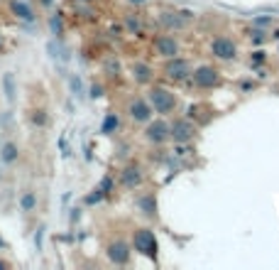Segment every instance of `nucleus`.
<instances>
[{"mask_svg": "<svg viewBox=\"0 0 279 270\" xmlns=\"http://www.w3.org/2000/svg\"><path fill=\"white\" fill-rule=\"evenodd\" d=\"M132 251H137L140 256H147L152 263H159V243H157V236H154L152 228H135L132 233Z\"/></svg>", "mask_w": 279, "mask_h": 270, "instance_id": "nucleus-1", "label": "nucleus"}, {"mask_svg": "<svg viewBox=\"0 0 279 270\" xmlns=\"http://www.w3.org/2000/svg\"><path fill=\"white\" fill-rule=\"evenodd\" d=\"M147 101L154 108V113L159 115L174 113V108H177V94L171 88H167V86H152L150 94H147Z\"/></svg>", "mask_w": 279, "mask_h": 270, "instance_id": "nucleus-2", "label": "nucleus"}, {"mask_svg": "<svg viewBox=\"0 0 279 270\" xmlns=\"http://www.w3.org/2000/svg\"><path fill=\"white\" fill-rule=\"evenodd\" d=\"M191 62L184 57H169L164 59V64H162V74L167 76L169 81H186V79H191Z\"/></svg>", "mask_w": 279, "mask_h": 270, "instance_id": "nucleus-3", "label": "nucleus"}, {"mask_svg": "<svg viewBox=\"0 0 279 270\" xmlns=\"http://www.w3.org/2000/svg\"><path fill=\"white\" fill-rule=\"evenodd\" d=\"M145 140L150 145H164L171 140V128L164 118H152L145 123Z\"/></svg>", "mask_w": 279, "mask_h": 270, "instance_id": "nucleus-4", "label": "nucleus"}, {"mask_svg": "<svg viewBox=\"0 0 279 270\" xmlns=\"http://www.w3.org/2000/svg\"><path fill=\"white\" fill-rule=\"evenodd\" d=\"M211 54L218 59V62H235L237 59L235 40L228 37V35H218V37H213V42H211Z\"/></svg>", "mask_w": 279, "mask_h": 270, "instance_id": "nucleus-5", "label": "nucleus"}, {"mask_svg": "<svg viewBox=\"0 0 279 270\" xmlns=\"http://www.w3.org/2000/svg\"><path fill=\"white\" fill-rule=\"evenodd\" d=\"M157 20H159V25L164 29H186V25L194 20V13L191 10H162V13L157 15Z\"/></svg>", "mask_w": 279, "mask_h": 270, "instance_id": "nucleus-6", "label": "nucleus"}, {"mask_svg": "<svg viewBox=\"0 0 279 270\" xmlns=\"http://www.w3.org/2000/svg\"><path fill=\"white\" fill-rule=\"evenodd\" d=\"M191 79H194V84L201 91H211V88H216L221 84V71L216 67H211V64H201V67H196L191 71Z\"/></svg>", "mask_w": 279, "mask_h": 270, "instance_id": "nucleus-7", "label": "nucleus"}, {"mask_svg": "<svg viewBox=\"0 0 279 270\" xmlns=\"http://www.w3.org/2000/svg\"><path fill=\"white\" fill-rule=\"evenodd\" d=\"M127 115H130V121H132V123L145 126L147 121H152L154 108L150 106V101L145 99V96H135V99L127 103Z\"/></svg>", "mask_w": 279, "mask_h": 270, "instance_id": "nucleus-8", "label": "nucleus"}, {"mask_svg": "<svg viewBox=\"0 0 279 270\" xmlns=\"http://www.w3.org/2000/svg\"><path fill=\"white\" fill-rule=\"evenodd\" d=\"M152 49H154V54H157V57L169 59V57H177V54H179L182 44H179V40H177L174 35H164V32H162V35H157V37H154Z\"/></svg>", "mask_w": 279, "mask_h": 270, "instance_id": "nucleus-9", "label": "nucleus"}, {"mask_svg": "<svg viewBox=\"0 0 279 270\" xmlns=\"http://www.w3.org/2000/svg\"><path fill=\"white\" fill-rule=\"evenodd\" d=\"M169 128L174 142H191L196 138V126L191 118H177L174 123H169Z\"/></svg>", "mask_w": 279, "mask_h": 270, "instance_id": "nucleus-10", "label": "nucleus"}, {"mask_svg": "<svg viewBox=\"0 0 279 270\" xmlns=\"http://www.w3.org/2000/svg\"><path fill=\"white\" fill-rule=\"evenodd\" d=\"M106 256H108V260H111L113 265H127L130 256H132V246L125 241H113L106 248Z\"/></svg>", "mask_w": 279, "mask_h": 270, "instance_id": "nucleus-11", "label": "nucleus"}, {"mask_svg": "<svg viewBox=\"0 0 279 270\" xmlns=\"http://www.w3.org/2000/svg\"><path fill=\"white\" fill-rule=\"evenodd\" d=\"M145 182V172L140 165H125L123 170H120V185L125 187V189H137L140 185Z\"/></svg>", "mask_w": 279, "mask_h": 270, "instance_id": "nucleus-12", "label": "nucleus"}, {"mask_svg": "<svg viewBox=\"0 0 279 270\" xmlns=\"http://www.w3.org/2000/svg\"><path fill=\"white\" fill-rule=\"evenodd\" d=\"M137 209L142 216H147V219H157V212H159V204H157V194L152 192H147V194H142L137 199Z\"/></svg>", "mask_w": 279, "mask_h": 270, "instance_id": "nucleus-13", "label": "nucleus"}, {"mask_svg": "<svg viewBox=\"0 0 279 270\" xmlns=\"http://www.w3.org/2000/svg\"><path fill=\"white\" fill-rule=\"evenodd\" d=\"M10 10H13V15L17 20H22V22H34V20H37L32 5L25 3V0H13V3H10Z\"/></svg>", "mask_w": 279, "mask_h": 270, "instance_id": "nucleus-14", "label": "nucleus"}, {"mask_svg": "<svg viewBox=\"0 0 279 270\" xmlns=\"http://www.w3.org/2000/svg\"><path fill=\"white\" fill-rule=\"evenodd\" d=\"M132 79H135V84H140V86L152 84L154 69L150 64H145V62H137V64H132Z\"/></svg>", "mask_w": 279, "mask_h": 270, "instance_id": "nucleus-15", "label": "nucleus"}, {"mask_svg": "<svg viewBox=\"0 0 279 270\" xmlns=\"http://www.w3.org/2000/svg\"><path fill=\"white\" fill-rule=\"evenodd\" d=\"M17 157H20V150H17V145H15V142H5V145L0 147V160H3L5 165L17 162Z\"/></svg>", "mask_w": 279, "mask_h": 270, "instance_id": "nucleus-16", "label": "nucleus"}, {"mask_svg": "<svg viewBox=\"0 0 279 270\" xmlns=\"http://www.w3.org/2000/svg\"><path fill=\"white\" fill-rule=\"evenodd\" d=\"M118 128H120V118H118V113H106L103 123H100V133H103V135H113Z\"/></svg>", "mask_w": 279, "mask_h": 270, "instance_id": "nucleus-17", "label": "nucleus"}, {"mask_svg": "<svg viewBox=\"0 0 279 270\" xmlns=\"http://www.w3.org/2000/svg\"><path fill=\"white\" fill-rule=\"evenodd\" d=\"M208 111H211L208 106H203V103H196V106H191V108H189V115H186V118H191V121H198V123H208L211 115H203V113H208Z\"/></svg>", "mask_w": 279, "mask_h": 270, "instance_id": "nucleus-18", "label": "nucleus"}, {"mask_svg": "<svg viewBox=\"0 0 279 270\" xmlns=\"http://www.w3.org/2000/svg\"><path fill=\"white\" fill-rule=\"evenodd\" d=\"M123 25H125V29L130 35H137V37L142 35V29H145V25H142V20H140L137 15H125Z\"/></svg>", "mask_w": 279, "mask_h": 270, "instance_id": "nucleus-19", "label": "nucleus"}, {"mask_svg": "<svg viewBox=\"0 0 279 270\" xmlns=\"http://www.w3.org/2000/svg\"><path fill=\"white\" fill-rule=\"evenodd\" d=\"M267 40H269L267 29H262V27H250V42H252V44H257V47H265Z\"/></svg>", "mask_w": 279, "mask_h": 270, "instance_id": "nucleus-20", "label": "nucleus"}, {"mask_svg": "<svg viewBox=\"0 0 279 270\" xmlns=\"http://www.w3.org/2000/svg\"><path fill=\"white\" fill-rule=\"evenodd\" d=\"M34 206H37V194L34 192H27V194H22V199H20V209L25 214L34 212Z\"/></svg>", "mask_w": 279, "mask_h": 270, "instance_id": "nucleus-21", "label": "nucleus"}, {"mask_svg": "<svg viewBox=\"0 0 279 270\" xmlns=\"http://www.w3.org/2000/svg\"><path fill=\"white\" fill-rule=\"evenodd\" d=\"M103 69H106V74H108V76H118V74H120V62H118V59H106V62H103Z\"/></svg>", "mask_w": 279, "mask_h": 270, "instance_id": "nucleus-22", "label": "nucleus"}, {"mask_svg": "<svg viewBox=\"0 0 279 270\" xmlns=\"http://www.w3.org/2000/svg\"><path fill=\"white\" fill-rule=\"evenodd\" d=\"M252 27L269 29L272 27V17H269V15H255V17H252Z\"/></svg>", "mask_w": 279, "mask_h": 270, "instance_id": "nucleus-23", "label": "nucleus"}, {"mask_svg": "<svg viewBox=\"0 0 279 270\" xmlns=\"http://www.w3.org/2000/svg\"><path fill=\"white\" fill-rule=\"evenodd\" d=\"M106 199V192H103V189H93V192H91V194H88V197H86V204H88V206H93V204H100V201Z\"/></svg>", "mask_w": 279, "mask_h": 270, "instance_id": "nucleus-24", "label": "nucleus"}, {"mask_svg": "<svg viewBox=\"0 0 279 270\" xmlns=\"http://www.w3.org/2000/svg\"><path fill=\"white\" fill-rule=\"evenodd\" d=\"M49 27L54 32L56 37H61V32H64V22H61V15H54L52 20H49Z\"/></svg>", "mask_w": 279, "mask_h": 270, "instance_id": "nucleus-25", "label": "nucleus"}, {"mask_svg": "<svg viewBox=\"0 0 279 270\" xmlns=\"http://www.w3.org/2000/svg\"><path fill=\"white\" fill-rule=\"evenodd\" d=\"M186 155H191V145L189 142H177V147H174V157H186Z\"/></svg>", "mask_w": 279, "mask_h": 270, "instance_id": "nucleus-26", "label": "nucleus"}, {"mask_svg": "<svg viewBox=\"0 0 279 270\" xmlns=\"http://www.w3.org/2000/svg\"><path fill=\"white\" fill-rule=\"evenodd\" d=\"M113 187H115V179H113L111 174H106V177L100 179V185H98V189H103V192H106V197H108V194H111V192H113Z\"/></svg>", "mask_w": 279, "mask_h": 270, "instance_id": "nucleus-27", "label": "nucleus"}, {"mask_svg": "<svg viewBox=\"0 0 279 270\" xmlns=\"http://www.w3.org/2000/svg\"><path fill=\"white\" fill-rule=\"evenodd\" d=\"M3 84H5V96L13 101L15 99V86H13V74H5V79H3Z\"/></svg>", "mask_w": 279, "mask_h": 270, "instance_id": "nucleus-28", "label": "nucleus"}, {"mask_svg": "<svg viewBox=\"0 0 279 270\" xmlns=\"http://www.w3.org/2000/svg\"><path fill=\"white\" fill-rule=\"evenodd\" d=\"M267 62V52H265V47L262 49H255L250 54V64H265Z\"/></svg>", "mask_w": 279, "mask_h": 270, "instance_id": "nucleus-29", "label": "nucleus"}, {"mask_svg": "<svg viewBox=\"0 0 279 270\" xmlns=\"http://www.w3.org/2000/svg\"><path fill=\"white\" fill-rule=\"evenodd\" d=\"M71 91H74L76 96L84 94V86H81V79H79V76H71Z\"/></svg>", "mask_w": 279, "mask_h": 270, "instance_id": "nucleus-30", "label": "nucleus"}, {"mask_svg": "<svg viewBox=\"0 0 279 270\" xmlns=\"http://www.w3.org/2000/svg\"><path fill=\"white\" fill-rule=\"evenodd\" d=\"M252 69H255V76H257L260 81H265V79H267V69H265V67H260V64H252Z\"/></svg>", "mask_w": 279, "mask_h": 270, "instance_id": "nucleus-31", "label": "nucleus"}, {"mask_svg": "<svg viewBox=\"0 0 279 270\" xmlns=\"http://www.w3.org/2000/svg\"><path fill=\"white\" fill-rule=\"evenodd\" d=\"M32 121H34L37 126H44V123H47V115H44V111H34V115H32Z\"/></svg>", "mask_w": 279, "mask_h": 270, "instance_id": "nucleus-32", "label": "nucleus"}, {"mask_svg": "<svg viewBox=\"0 0 279 270\" xmlns=\"http://www.w3.org/2000/svg\"><path fill=\"white\" fill-rule=\"evenodd\" d=\"M100 96H103V86L93 84V86H91V99H100Z\"/></svg>", "mask_w": 279, "mask_h": 270, "instance_id": "nucleus-33", "label": "nucleus"}, {"mask_svg": "<svg viewBox=\"0 0 279 270\" xmlns=\"http://www.w3.org/2000/svg\"><path fill=\"white\" fill-rule=\"evenodd\" d=\"M255 88V81H240V91H252Z\"/></svg>", "mask_w": 279, "mask_h": 270, "instance_id": "nucleus-34", "label": "nucleus"}, {"mask_svg": "<svg viewBox=\"0 0 279 270\" xmlns=\"http://www.w3.org/2000/svg\"><path fill=\"white\" fill-rule=\"evenodd\" d=\"M269 40H274V42H279V27L274 29V32H272V35H269Z\"/></svg>", "mask_w": 279, "mask_h": 270, "instance_id": "nucleus-35", "label": "nucleus"}, {"mask_svg": "<svg viewBox=\"0 0 279 270\" xmlns=\"http://www.w3.org/2000/svg\"><path fill=\"white\" fill-rule=\"evenodd\" d=\"M127 3H132V5H145V3H150V0H127Z\"/></svg>", "mask_w": 279, "mask_h": 270, "instance_id": "nucleus-36", "label": "nucleus"}]
</instances>
